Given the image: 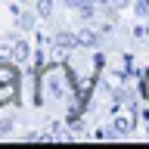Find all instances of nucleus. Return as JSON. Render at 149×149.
Segmentation results:
<instances>
[{"label": "nucleus", "mask_w": 149, "mask_h": 149, "mask_svg": "<svg viewBox=\"0 0 149 149\" xmlns=\"http://www.w3.org/2000/svg\"><path fill=\"white\" fill-rule=\"evenodd\" d=\"M78 44H84V47L96 44V34H93V31H81V34H78Z\"/></svg>", "instance_id": "4"}, {"label": "nucleus", "mask_w": 149, "mask_h": 149, "mask_svg": "<svg viewBox=\"0 0 149 149\" xmlns=\"http://www.w3.org/2000/svg\"><path fill=\"white\" fill-rule=\"evenodd\" d=\"M13 59H28V44H22V40H13Z\"/></svg>", "instance_id": "1"}, {"label": "nucleus", "mask_w": 149, "mask_h": 149, "mask_svg": "<svg viewBox=\"0 0 149 149\" xmlns=\"http://www.w3.org/2000/svg\"><path fill=\"white\" fill-rule=\"evenodd\" d=\"M62 3H65V6H68V9H74V6H78V3H81V0H62Z\"/></svg>", "instance_id": "7"}, {"label": "nucleus", "mask_w": 149, "mask_h": 149, "mask_svg": "<svg viewBox=\"0 0 149 149\" xmlns=\"http://www.w3.org/2000/svg\"><path fill=\"white\" fill-rule=\"evenodd\" d=\"M34 19H37V13H22V16H19V28H34Z\"/></svg>", "instance_id": "2"}, {"label": "nucleus", "mask_w": 149, "mask_h": 149, "mask_svg": "<svg viewBox=\"0 0 149 149\" xmlns=\"http://www.w3.org/2000/svg\"><path fill=\"white\" fill-rule=\"evenodd\" d=\"M9 130H13V118H3V121H0V137L9 134Z\"/></svg>", "instance_id": "5"}, {"label": "nucleus", "mask_w": 149, "mask_h": 149, "mask_svg": "<svg viewBox=\"0 0 149 149\" xmlns=\"http://www.w3.org/2000/svg\"><path fill=\"white\" fill-rule=\"evenodd\" d=\"M53 13V0H37V16H50Z\"/></svg>", "instance_id": "3"}, {"label": "nucleus", "mask_w": 149, "mask_h": 149, "mask_svg": "<svg viewBox=\"0 0 149 149\" xmlns=\"http://www.w3.org/2000/svg\"><path fill=\"white\" fill-rule=\"evenodd\" d=\"M78 13H81V16L87 19V16H90V13H93V6H90V3H84V0H81V3H78Z\"/></svg>", "instance_id": "6"}, {"label": "nucleus", "mask_w": 149, "mask_h": 149, "mask_svg": "<svg viewBox=\"0 0 149 149\" xmlns=\"http://www.w3.org/2000/svg\"><path fill=\"white\" fill-rule=\"evenodd\" d=\"M146 90H149V81H146Z\"/></svg>", "instance_id": "8"}]
</instances>
